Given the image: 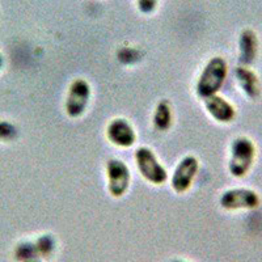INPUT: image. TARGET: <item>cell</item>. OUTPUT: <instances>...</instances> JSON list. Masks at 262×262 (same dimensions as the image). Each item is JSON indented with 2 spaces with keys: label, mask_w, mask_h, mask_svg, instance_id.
<instances>
[{
  "label": "cell",
  "mask_w": 262,
  "mask_h": 262,
  "mask_svg": "<svg viewBox=\"0 0 262 262\" xmlns=\"http://www.w3.org/2000/svg\"><path fill=\"white\" fill-rule=\"evenodd\" d=\"M227 75H228V64L226 60L222 57L211 58L198 78L196 83L198 96L205 100L210 96L217 95L226 81Z\"/></svg>",
  "instance_id": "cell-1"
},
{
  "label": "cell",
  "mask_w": 262,
  "mask_h": 262,
  "mask_svg": "<svg viewBox=\"0 0 262 262\" xmlns=\"http://www.w3.org/2000/svg\"><path fill=\"white\" fill-rule=\"evenodd\" d=\"M256 147L249 138H236L231 144V158L228 169L233 177L242 179L248 174L253 165Z\"/></svg>",
  "instance_id": "cell-2"
},
{
  "label": "cell",
  "mask_w": 262,
  "mask_h": 262,
  "mask_svg": "<svg viewBox=\"0 0 262 262\" xmlns=\"http://www.w3.org/2000/svg\"><path fill=\"white\" fill-rule=\"evenodd\" d=\"M135 164L146 181L154 185H163L168 180L167 169L158 160L156 155L148 147H139L134 154Z\"/></svg>",
  "instance_id": "cell-3"
},
{
  "label": "cell",
  "mask_w": 262,
  "mask_h": 262,
  "mask_svg": "<svg viewBox=\"0 0 262 262\" xmlns=\"http://www.w3.org/2000/svg\"><path fill=\"white\" fill-rule=\"evenodd\" d=\"M91 100V85L84 79H76L71 83L66 97L64 109L67 116L78 118L83 116Z\"/></svg>",
  "instance_id": "cell-4"
},
{
  "label": "cell",
  "mask_w": 262,
  "mask_h": 262,
  "mask_svg": "<svg viewBox=\"0 0 262 262\" xmlns=\"http://www.w3.org/2000/svg\"><path fill=\"white\" fill-rule=\"evenodd\" d=\"M107 190L111 195L119 198L128 190L131 184V173L125 161L111 159L106 164Z\"/></svg>",
  "instance_id": "cell-5"
},
{
  "label": "cell",
  "mask_w": 262,
  "mask_h": 262,
  "mask_svg": "<svg viewBox=\"0 0 262 262\" xmlns=\"http://www.w3.org/2000/svg\"><path fill=\"white\" fill-rule=\"evenodd\" d=\"M200 170L198 159L194 156H185L173 170L172 189L177 194H184L193 186V182Z\"/></svg>",
  "instance_id": "cell-6"
},
{
  "label": "cell",
  "mask_w": 262,
  "mask_h": 262,
  "mask_svg": "<svg viewBox=\"0 0 262 262\" xmlns=\"http://www.w3.org/2000/svg\"><path fill=\"white\" fill-rule=\"evenodd\" d=\"M258 205L259 196L250 189H229L221 196V206L226 210H252Z\"/></svg>",
  "instance_id": "cell-7"
},
{
  "label": "cell",
  "mask_w": 262,
  "mask_h": 262,
  "mask_svg": "<svg viewBox=\"0 0 262 262\" xmlns=\"http://www.w3.org/2000/svg\"><path fill=\"white\" fill-rule=\"evenodd\" d=\"M106 137L114 146L121 148H128L137 140L134 127L125 118L113 119L106 127Z\"/></svg>",
  "instance_id": "cell-8"
},
{
  "label": "cell",
  "mask_w": 262,
  "mask_h": 262,
  "mask_svg": "<svg viewBox=\"0 0 262 262\" xmlns=\"http://www.w3.org/2000/svg\"><path fill=\"white\" fill-rule=\"evenodd\" d=\"M205 106L207 113H209L216 122L228 123L235 118L236 112L233 105L219 95H214L205 98Z\"/></svg>",
  "instance_id": "cell-9"
},
{
  "label": "cell",
  "mask_w": 262,
  "mask_h": 262,
  "mask_svg": "<svg viewBox=\"0 0 262 262\" xmlns=\"http://www.w3.org/2000/svg\"><path fill=\"white\" fill-rule=\"evenodd\" d=\"M258 53V39L256 33L250 29L243 30L238 37V60L243 66H250Z\"/></svg>",
  "instance_id": "cell-10"
},
{
  "label": "cell",
  "mask_w": 262,
  "mask_h": 262,
  "mask_svg": "<svg viewBox=\"0 0 262 262\" xmlns=\"http://www.w3.org/2000/svg\"><path fill=\"white\" fill-rule=\"evenodd\" d=\"M235 76L237 80L238 86L242 88L245 96L249 98H256L261 92V86H259L258 76L256 72L248 67V66H240L235 70Z\"/></svg>",
  "instance_id": "cell-11"
},
{
  "label": "cell",
  "mask_w": 262,
  "mask_h": 262,
  "mask_svg": "<svg viewBox=\"0 0 262 262\" xmlns=\"http://www.w3.org/2000/svg\"><path fill=\"white\" fill-rule=\"evenodd\" d=\"M173 123L172 106L167 100H161L154 113V125L159 131L169 130Z\"/></svg>",
  "instance_id": "cell-12"
},
{
  "label": "cell",
  "mask_w": 262,
  "mask_h": 262,
  "mask_svg": "<svg viewBox=\"0 0 262 262\" xmlns=\"http://www.w3.org/2000/svg\"><path fill=\"white\" fill-rule=\"evenodd\" d=\"M34 247H36L37 256H50L51 252L55 248V242H54L51 235H42L41 237L37 238V242L34 243Z\"/></svg>",
  "instance_id": "cell-13"
},
{
  "label": "cell",
  "mask_w": 262,
  "mask_h": 262,
  "mask_svg": "<svg viewBox=\"0 0 262 262\" xmlns=\"http://www.w3.org/2000/svg\"><path fill=\"white\" fill-rule=\"evenodd\" d=\"M16 259L20 262L29 261V259L38 258L36 252V247H34V243H23V244L17 245L15 250Z\"/></svg>",
  "instance_id": "cell-14"
},
{
  "label": "cell",
  "mask_w": 262,
  "mask_h": 262,
  "mask_svg": "<svg viewBox=\"0 0 262 262\" xmlns=\"http://www.w3.org/2000/svg\"><path fill=\"white\" fill-rule=\"evenodd\" d=\"M119 62L125 63V64H133V63L138 62L142 58V53L135 48H122L119 49L118 54H117Z\"/></svg>",
  "instance_id": "cell-15"
},
{
  "label": "cell",
  "mask_w": 262,
  "mask_h": 262,
  "mask_svg": "<svg viewBox=\"0 0 262 262\" xmlns=\"http://www.w3.org/2000/svg\"><path fill=\"white\" fill-rule=\"evenodd\" d=\"M17 135V128L12 122H9L7 119H0V142L6 143L11 142Z\"/></svg>",
  "instance_id": "cell-16"
},
{
  "label": "cell",
  "mask_w": 262,
  "mask_h": 262,
  "mask_svg": "<svg viewBox=\"0 0 262 262\" xmlns=\"http://www.w3.org/2000/svg\"><path fill=\"white\" fill-rule=\"evenodd\" d=\"M138 9L144 15H149L158 7V0H137Z\"/></svg>",
  "instance_id": "cell-17"
},
{
  "label": "cell",
  "mask_w": 262,
  "mask_h": 262,
  "mask_svg": "<svg viewBox=\"0 0 262 262\" xmlns=\"http://www.w3.org/2000/svg\"><path fill=\"white\" fill-rule=\"evenodd\" d=\"M4 64H6V59H4V55L0 53V71L4 69Z\"/></svg>",
  "instance_id": "cell-18"
},
{
  "label": "cell",
  "mask_w": 262,
  "mask_h": 262,
  "mask_svg": "<svg viewBox=\"0 0 262 262\" xmlns=\"http://www.w3.org/2000/svg\"><path fill=\"white\" fill-rule=\"evenodd\" d=\"M25 262H41L38 258H34V259H29V261H25Z\"/></svg>",
  "instance_id": "cell-19"
},
{
  "label": "cell",
  "mask_w": 262,
  "mask_h": 262,
  "mask_svg": "<svg viewBox=\"0 0 262 262\" xmlns=\"http://www.w3.org/2000/svg\"><path fill=\"white\" fill-rule=\"evenodd\" d=\"M174 262H186V261H174Z\"/></svg>",
  "instance_id": "cell-20"
}]
</instances>
